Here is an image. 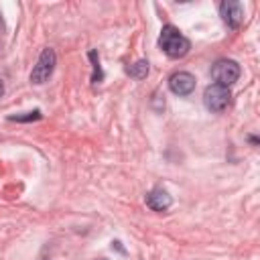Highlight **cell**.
I'll use <instances>...</instances> for the list:
<instances>
[{
	"label": "cell",
	"instance_id": "obj_1",
	"mask_svg": "<svg viewBox=\"0 0 260 260\" xmlns=\"http://www.w3.org/2000/svg\"><path fill=\"white\" fill-rule=\"evenodd\" d=\"M158 47L165 51L167 57L171 59H181L189 53L191 49V43L189 39L173 24H165L160 28V37H158Z\"/></svg>",
	"mask_w": 260,
	"mask_h": 260
},
{
	"label": "cell",
	"instance_id": "obj_4",
	"mask_svg": "<svg viewBox=\"0 0 260 260\" xmlns=\"http://www.w3.org/2000/svg\"><path fill=\"white\" fill-rule=\"evenodd\" d=\"M230 98H232L230 87H223V85H217V83L207 85L205 91H203V104L213 114L223 112L228 108V104H230Z\"/></svg>",
	"mask_w": 260,
	"mask_h": 260
},
{
	"label": "cell",
	"instance_id": "obj_13",
	"mask_svg": "<svg viewBox=\"0 0 260 260\" xmlns=\"http://www.w3.org/2000/svg\"><path fill=\"white\" fill-rule=\"evenodd\" d=\"M2 95H4V81L0 79V98H2Z\"/></svg>",
	"mask_w": 260,
	"mask_h": 260
},
{
	"label": "cell",
	"instance_id": "obj_10",
	"mask_svg": "<svg viewBox=\"0 0 260 260\" xmlns=\"http://www.w3.org/2000/svg\"><path fill=\"white\" fill-rule=\"evenodd\" d=\"M87 57L91 59V65H93L91 83H100V81L104 79V71H102V67H100V57H98V51H95V49H91V51L87 53Z\"/></svg>",
	"mask_w": 260,
	"mask_h": 260
},
{
	"label": "cell",
	"instance_id": "obj_11",
	"mask_svg": "<svg viewBox=\"0 0 260 260\" xmlns=\"http://www.w3.org/2000/svg\"><path fill=\"white\" fill-rule=\"evenodd\" d=\"M112 248H116L118 252H122V254H126V250H124V248L120 246V242H112Z\"/></svg>",
	"mask_w": 260,
	"mask_h": 260
},
{
	"label": "cell",
	"instance_id": "obj_9",
	"mask_svg": "<svg viewBox=\"0 0 260 260\" xmlns=\"http://www.w3.org/2000/svg\"><path fill=\"white\" fill-rule=\"evenodd\" d=\"M41 118H43L41 110H32V112H24V114H10L8 122H24V124H28V122H37Z\"/></svg>",
	"mask_w": 260,
	"mask_h": 260
},
{
	"label": "cell",
	"instance_id": "obj_2",
	"mask_svg": "<svg viewBox=\"0 0 260 260\" xmlns=\"http://www.w3.org/2000/svg\"><path fill=\"white\" fill-rule=\"evenodd\" d=\"M55 65H57V55H55V51H53L51 47L43 49L41 55H39V59H37V65H35L32 71H30V83L43 85V83L53 75Z\"/></svg>",
	"mask_w": 260,
	"mask_h": 260
},
{
	"label": "cell",
	"instance_id": "obj_8",
	"mask_svg": "<svg viewBox=\"0 0 260 260\" xmlns=\"http://www.w3.org/2000/svg\"><path fill=\"white\" fill-rule=\"evenodd\" d=\"M148 61L146 59H138L136 63H132L130 67H126V73L130 75V77H134V79H146V75H148Z\"/></svg>",
	"mask_w": 260,
	"mask_h": 260
},
{
	"label": "cell",
	"instance_id": "obj_7",
	"mask_svg": "<svg viewBox=\"0 0 260 260\" xmlns=\"http://www.w3.org/2000/svg\"><path fill=\"white\" fill-rule=\"evenodd\" d=\"M171 203H173V197L162 187H154L152 191L146 193V205L152 211H167L171 207Z\"/></svg>",
	"mask_w": 260,
	"mask_h": 260
},
{
	"label": "cell",
	"instance_id": "obj_5",
	"mask_svg": "<svg viewBox=\"0 0 260 260\" xmlns=\"http://www.w3.org/2000/svg\"><path fill=\"white\" fill-rule=\"evenodd\" d=\"M219 16H221V20L230 26V28H240V24H242V20H244V8H242V4L240 2H236V0H225V2H221L219 4Z\"/></svg>",
	"mask_w": 260,
	"mask_h": 260
},
{
	"label": "cell",
	"instance_id": "obj_12",
	"mask_svg": "<svg viewBox=\"0 0 260 260\" xmlns=\"http://www.w3.org/2000/svg\"><path fill=\"white\" fill-rule=\"evenodd\" d=\"M248 142H250V144H254V146H256V144H258V138H256V136H248Z\"/></svg>",
	"mask_w": 260,
	"mask_h": 260
},
{
	"label": "cell",
	"instance_id": "obj_14",
	"mask_svg": "<svg viewBox=\"0 0 260 260\" xmlns=\"http://www.w3.org/2000/svg\"><path fill=\"white\" fill-rule=\"evenodd\" d=\"M98 260H106V258H98Z\"/></svg>",
	"mask_w": 260,
	"mask_h": 260
},
{
	"label": "cell",
	"instance_id": "obj_6",
	"mask_svg": "<svg viewBox=\"0 0 260 260\" xmlns=\"http://www.w3.org/2000/svg\"><path fill=\"white\" fill-rule=\"evenodd\" d=\"M195 75H191L189 71H175L169 77V87L175 95H189L195 89Z\"/></svg>",
	"mask_w": 260,
	"mask_h": 260
},
{
	"label": "cell",
	"instance_id": "obj_3",
	"mask_svg": "<svg viewBox=\"0 0 260 260\" xmlns=\"http://www.w3.org/2000/svg\"><path fill=\"white\" fill-rule=\"evenodd\" d=\"M211 77L217 85L230 87L232 83H236L240 79V65L234 59H219L211 67Z\"/></svg>",
	"mask_w": 260,
	"mask_h": 260
}]
</instances>
